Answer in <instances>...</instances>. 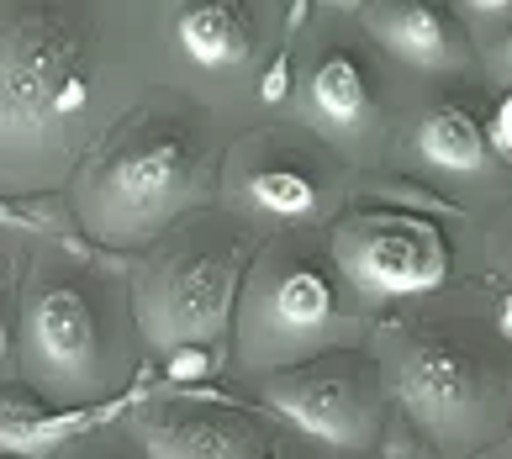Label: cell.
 I'll return each mask as SVG.
<instances>
[{"label":"cell","mask_w":512,"mask_h":459,"mask_svg":"<svg viewBox=\"0 0 512 459\" xmlns=\"http://www.w3.org/2000/svg\"><path fill=\"white\" fill-rule=\"evenodd\" d=\"M365 349L381 365V386L407 433L439 459H481L507 438L512 375L507 343L491 317L439 312L386 322Z\"/></svg>","instance_id":"cell-4"},{"label":"cell","mask_w":512,"mask_h":459,"mask_svg":"<svg viewBox=\"0 0 512 459\" xmlns=\"http://www.w3.org/2000/svg\"><path fill=\"white\" fill-rule=\"evenodd\" d=\"M481 138H486V153H491L497 164L512 159V95H507V90L491 101V117L481 122Z\"/></svg>","instance_id":"cell-18"},{"label":"cell","mask_w":512,"mask_h":459,"mask_svg":"<svg viewBox=\"0 0 512 459\" xmlns=\"http://www.w3.org/2000/svg\"><path fill=\"white\" fill-rule=\"evenodd\" d=\"M101 433V428H96ZM96 433H85V438H74V444H64L59 454H48V459H111L106 454V444H101V438Z\"/></svg>","instance_id":"cell-21"},{"label":"cell","mask_w":512,"mask_h":459,"mask_svg":"<svg viewBox=\"0 0 512 459\" xmlns=\"http://www.w3.org/2000/svg\"><path fill=\"white\" fill-rule=\"evenodd\" d=\"M370 328V312L349 296L333 270L322 233L259 238L233 306V370L264 380L275 370L307 365L328 349H349Z\"/></svg>","instance_id":"cell-5"},{"label":"cell","mask_w":512,"mask_h":459,"mask_svg":"<svg viewBox=\"0 0 512 459\" xmlns=\"http://www.w3.org/2000/svg\"><path fill=\"white\" fill-rule=\"evenodd\" d=\"M359 27L370 43H381L396 64L417 74H460L470 69V32L460 16L444 6H417V0H381V6H359Z\"/></svg>","instance_id":"cell-12"},{"label":"cell","mask_w":512,"mask_h":459,"mask_svg":"<svg viewBox=\"0 0 512 459\" xmlns=\"http://www.w3.org/2000/svg\"><path fill=\"white\" fill-rule=\"evenodd\" d=\"M222 370V349H175L164 354V380L169 386H206Z\"/></svg>","instance_id":"cell-17"},{"label":"cell","mask_w":512,"mask_h":459,"mask_svg":"<svg viewBox=\"0 0 512 459\" xmlns=\"http://www.w3.org/2000/svg\"><path fill=\"white\" fill-rule=\"evenodd\" d=\"M322 243L349 296L370 317L444 291L454 270V248L439 217L402 212V206H344L328 222Z\"/></svg>","instance_id":"cell-8"},{"label":"cell","mask_w":512,"mask_h":459,"mask_svg":"<svg viewBox=\"0 0 512 459\" xmlns=\"http://www.w3.org/2000/svg\"><path fill=\"white\" fill-rule=\"evenodd\" d=\"M264 459H333L328 449H317V444H307L301 433H280L275 438V449L264 454Z\"/></svg>","instance_id":"cell-20"},{"label":"cell","mask_w":512,"mask_h":459,"mask_svg":"<svg viewBox=\"0 0 512 459\" xmlns=\"http://www.w3.org/2000/svg\"><path fill=\"white\" fill-rule=\"evenodd\" d=\"M291 85H296L291 53H275L270 69H264V80H259V101H264V106H286V101H291Z\"/></svg>","instance_id":"cell-19"},{"label":"cell","mask_w":512,"mask_h":459,"mask_svg":"<svg viewBox=\"0 0 512 459\" xmlns=\"http://www.w3.org/2000/svg\"><path fill=\"white\" fill-rule=\"evenodd\" d=\"M106 27L85 6H0V201L53 196L111 127Z\"/></svg>","instance_id":"cell-1"},{"label":"cell","mask_w":512,"mask_h":459,"mask_svg":"<svg viewBox=\"0 0 512 459\" xmlns=\"http://www.w3.org/2000/svg\"><path fill=\"white\" fill-rule=\"evenodd\" d=\"M148 391V370L138 375V386H132L127 396L117 401H101V407H74V412H53L43 407L27 386H0V459H48L59 454L64 444H74V438L96 433V428H111L122 423L127 407Z\"/></svg>","instance_id":"cell-13"},{"label":"cell","mask_w":512,"mask_h":459,"mask_svg":"<svg viewBox=\"0 0 512 459\" xmlns=\"http://www.w3.org/2000/svg\"><path fill=\"white\" fill-rule=\"evenodd\" d=\"M22 233H0V386L16 380V359H11V317H16V275H22Z\"/></svg>","instance_id":"cell-16"},{"label":"cell","mask_w":512,"mask_h":459,"mask_svg":"<svg viewBox=\"0 0 512 459\" xmlns=\"http://www.w3.org/2000/svg\"><path fill=\"white\" fill-rule=\"evenodd\" d=\"M16 386L43 407H101L138 386L143 338L132 322L127 264L80 238H27L11 317Z\"/></svg>","instance_id":"cell-2"},{"label":"cell","mask_w":512,"mask_h":459,"mask_svg":"<svg viewBox=\"0 0 512 459\" xmlns=\"http://www.w3.org/2000/svg\"><path fill=\"white\" fill-rule=\"evenodd\" d=\"M349 164L307 127H254L222 148L217 206L259 238L317 233L349 206Z\"/></svg>","instance_id":"cell-7"},{"label":"cell","mask_w":512,"mask_h":459,"mask_svg":"<svg viewBox=\"0 0 512 459\" xmlns=\"http://www.w3.org/2000/svg\"><path fill=\"white\" fill-rule=\"evenodd\" d=\"M175 48L206 74H227L243 69L264 43V11L243 6V0H196V6H180L175 22Z\"/></svg>","instance_id":"cell-14"},{"label":"cell","mask_w":512,"mask_h":459,"mask_svg":"<svg viewBox=\"0 0 512 459\" xmlns=\"http://www.w3.org/2000/svg\"><path fill=\"white\" fill-rule=\"evenodd\" d=\"M301 127L322 138L344 164H375L386 153L381 69L349 37H322L301 69Z\"/></svg>","instance_id":"cell-11"},{"label":"cell","mask_w":512,"mask_h":459,"mask_svg":"<svg viewBox=\"0 0 512 459\" xmlns=\"http://www.w3.org/2000/svg\"><path fill=\"white\" fill-rule=\"evenodd\" d=\"M222 132L196 95L159 90L111 117L69 175V227L96 254H143L164 227L217 201Z\"/></svg>","instance_id":"cell-3"},{"label":"cell","mask_w":512,"mask_h":459,"mask_svg":"<svg viewBox=\"0 0 512 459\" xmlns=\"http://www.w3.org/2000/svg\"><path fill=\"white\" fill-rule=\"evenodd\" d=\"M254 248V227H243L233 212H222L212 201L180 217L175 227H164L143 254H132L127 296L143 354L222 349Z\"/></svg>","instance_id":"cell-6"},{"label":"cell","mask_w":512,"mask_h":459,"mask_svg":"<svg viewBox=\"0 0 512 459\" xmlns=\"http://www.w3.org/2000/svg\"><path fill=\"white\" fill-rule=\"evenodd\" d=\"M127 433L143 459H264L286 428L227 391L159 380L127 407Z\"/></svg>","instance_id":"cell-10"},{"label":"cell","mask_w":512,"mask_h":459,"mask_svg":"<svg viewBox=\"0 0 512 459\" xmlns=\"http://www.w3.org/2000/svg\"><path fill=\"white\" fill-rule=\"evenodd\" d=\"M412 164L433 175V185H486L497 159L486 153L476 111L460 101H433L412 127Z\"/></svg>","instance_id":"cell-15"},{"label":"cell","mask_w":512,"mask_h":459,"mask_svg":"<svg viewBox=\"0 0 512 459\" xmlns=\"http://www.w3.org/2000/svg\"><path fill=\"white\" fill-rule=\"evenodd\" d=\"M259 412L280 428H296L307 444L328 454H375L391 423V401L381 386V365L365 343L328 349L307 365L275 370L254 380Z\"/></svg>","instance_id":"cell-9"}]
</instances>
